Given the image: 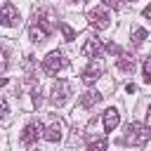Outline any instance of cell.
Returning a JSON list of instances; mask_svg holds the SVG:
<instances>
[{"mask_svg":"<svg viewBox=\"0 0 151 151\" xmlns=\"http://www.w3.org/2000/svg\"><path fill=\"white\" fill-rule=\"evenodd\" d=\"M101 50H104V45H101L99 38H87V42L83 45V57H87V59H99V57H101Z\"/></svg>","mask_w":151,"mask_h":151,"instance_id":"9","label":"cell"},{"mask_svg":"<svg viewBox=\"0 0 151 151\" xmlns=\"http://www.w3.org/2000/svg\"><path fill=\"white\" fill-rule=\"evenodd\" d=\"M118 2L120 0H104V5H109V7H118Z\"/></svg>","mask_w":151,"mask_h":151,"instance_id":"24","label":"cell"},{"mask_svg":"<svg viewBox=\"0 0 151 151\" xmlns=\"http://www.w3.org/2000/svg\"><path fill=\"white\" fill-rule=\"evenodd\" d=\"M87 146H90L92 151H94V149H97V151H104V149L109 146V139H106V137H99V139H90V142H87Z\"/></svg>","mask_w":151,"mask_h":151,"instance_id":"15","label":"cell"},{"mask_svg":"<svg viewBox=\"0 0 151 151\" xmlns=\"http://www.w3.org/2000/svg\"><path fill=\"white\" fill-rule=\"evenodd\" d=\"M142 71H144V83H149V85H151V57H149V59L144 61Z\"/></svg>","mask_w":151,"mask_h":151,"instance_id":"16","label":"cell"},{"mask_svg":"<svg viewBox=\"0 0 151 151\" xmlns=\"http://www.w3.org/2000/svg\"><path fill=\"white\" fill-rule=\"evenodd\" d=\"M61 137H64V127H61V123H59V120H52V123L45 127V132H42V139H45V142H50V144L61 142Z\"/></svg>","mask_w":151,"mask_h":151,"instance_id":"10","label":"cell"},{"mask_svg":"<svg viewBox=\"0 0 151 151\" xmlns=\"http://www.w3.org/2000/svg\"><path fill=\"white\" fill-rule=\"evenodd\" d=\"M125 92H127V94H134V92H137V85H134V83H127V85H125Z\"/></svg>","mask_w":151,"mask_h":151,"instance_id":"20","label":"cell"},{"mask_svg":"<svg viewBox=\"0 0 151 151\" xmlns=\"http://www.w3.org/2000/svg\"><path fill=\"white\" fill-rule=\"evenodd\" d=\"M116 66H118V71L130 73V71L134 68V57H130V54H120V57H118V61H116Z\"/></svg>","mask_w":151,"mask_h":151,"instance_id":"13","label":"cell"},{"mask_svg":"<svg viewBox=\"0 0 151 151\" xmlns=\"http://www.w3.org/2000/svg\"><path fill=\"white\" fill-rule=\"evenodd\" d=\"M125 2H134V0H125Z\"/></svg>","mask_w":151,"mask_h":151,"instance_id":"25","label":"cell"},{"mask_svg":"<svg viewBox=\"0 0 151 151\" xmlns=\"http://www.w3.org/2000/svg\"><path fill=\"white\" fill-rule=\"evenodd\" d=\"M68 66V61H66V57L59 52V50H54V52H50L45 59H42V71L47 73V76H57L61 68H66Z\"/></svg>","mask_w":151,"mask_h":151,"instance_id":"2","label":"cell"},{"mask_svg":"<svg viewBox=\"0 0 151 151\" xmlns=\"http://www.w3.org/2000/svg\"><path fill=\"white\" fill-rule=\"evenodd\" d=\"M61 33H64V38H66V40H73V38H76V31H73L68 24H61Z\"/></svg>","mask_w":151,"mask_h":151,"instance_id":"17","label":"cell"},{"mask_svg":"<svg viewBox=\"0 0 151 151\" xmlns=\"http://www.w3.org/2000/svg\"><path fill=\"white\" fill-rule=\"evenodd\" d=\"M146 127L151 130V106H149V111H146Z\"/></svg>","mask_w":151,"mask_h":151,"instance_id":"23","label":"cell"},{"mask_svg":"<svg viewBox=\"0 0 151 151\" xmlns=\"http://www.w3.org/2000/svg\"><path fill=\"white\" fill-rule=\"evenodd\" d=\"M146 142H149V127H146V123L142 125L139 120H130L125 125V144L144 146Z\"/></svg>","mask_w":151,"mask_h":151,"instance_id":"1","label":"cell"},{"mask_svg":"<svg viewBox=\"0 0 151 151\" xmlns=\"http://www.w3.org/2000/svg\"><path fill=\"white\" fill-rule=\"evenodd\" d=\"M99 101H101V94H99L97 90H87V92L80 94V104H83L85 109H92V106H97Z\"/></svg>","mask_w":151,"mask_h":151,"instance_id":"12","label":"cell"},{"mask_svg":"<svg viewBox=\"0 0 151 151\" xmlns=\"http://www.w3.org/2000/svg\"><path fill=\"white\" fill-rule=\"evenodd\" d=\"M42 104V97H40V90H33V106H40Z\"/></svg>","mask_w":151,"mask_h":151,"instance_id":"19","label":"cell"},{"mask_svg":"<svg viewBox=\"0 0 151 151\" xmlns=\"http://www.w3.org/2000/svg\"><path fill=\"white\" fill-rule=\"evenodd\" d=\"M50 31H52L50 21H47V19H38V17H35V21L28 26V38H31L33 42H42V40L50 35Z\"/></svg>","mask_w":151,"mask_h":151,"instance_id":"4","label":"cell"},{"mask_svg":"<svg viewBox=\"0 0 151 151\" xmlns=\"http://www.w3.org/2000/svg\"><path fill=\"white\" fill-rule=\"evenodd\" d=\"M0 111H2V118H5V116H7V101H5V99H2V104H0Z\"/></svg>","mask_w":151,"mask_h":151,"instance_id":"22","label":"cell"},{"mask_svg":"<svg viewBox=\"0 0 151 151\" xmlns=\"http://www.w3.org/2000/svg\"><path fill=\"white\" fill-rule=\"evenodd\" d=\"M87 21H90V26L94 31H104V28L111 26V14H109L106 7H92L87 12Z\"/></svg>","mask_w":151,"mask_h":151,"instance_id":"3","label":"cell"},{"mask_svg":"<svg viewBox=\"0 0 151 151\" xmlns=\"http://www.w3.org/2000/svg\"><path fill=\"white\" fill-rule=\"evenodd\" d=\"M42 132H45V127H42L38 120H31V123L24 127V132H21V144H24V146H33Z\"/></svg>","mask_w":151,"mask_h":151,"instance_id":"6","label":"cell"},{"mask_svg":"<svg viewBox=\"0 0 151 151\" xmlns=\"http://www.w3.org/2000/svg\"><path fill=\"white\" fill-rule=\"evenodd\" d=\"M68 97H71V85H68L66 80H57V83L52 85L50 101H52L54 106H64V104L68 101Z\"/></svg>","mask_w":151,"mask_h":151,"instance_id":"5","label":"cell"},{"mask_svg":"<svg viewBox=\"0 0 151 151\" xmlns=\"http://www.w3.org/2000/svg\"><path fill=\"white\" fill-rule=\"evenodd\" d=\"M101 73H104V64H101V59H90V64H87L85 71H83V83L92 85V83H97V80L101 78Z\"/></svg>","mask_w":151,"mask_h":151,"instance_id":"7","label":"cell"},{"mask_svg":"<svg viewBox=\"0 0 151 151\" xmlns=\"http://www.w3.org/2000/svg\"><path fill=\"white\" fill-rule=\"evenodd\" d=\"M0 21H2V26H7V28H12V26H19V9L12 5V2H5L2 5V12H0Z\"/></svg>","mask_w":151,"mask_h":151,"instance_id":"8","label":"cell"},{"mask_svg":"<svg viewBox=\"0 0 151 151\" xmlns=\"http://www.w3.org/2000/svg\"><path fill=\"white\" fill-rule=\"evenodd\" d=\"M73 2H80V0H73Z\"/></svg>","mask_w":151,"mask_h":151,"instance_id":"26","label":"cell"},{"mask_svg":"<svg viewBox=\"0 0 151 151\" xmlns=\"http://www.w3.org/2000/svg\"><path fill=\"white\" fill-rule=\"evenodd\" d=\"M142 14H144V19H149V21H151V5H146V7H144V12H142Z\"/></svg>","mask_w":151,"mask_h":151,"instance_id":"21","label":"cell"},{"mask_svg":"<svg viewBox=\"0 0 151 151\" xmlns=\"http://www.w3.org/2000/svg\"><path fill=\"white\" fill-rule=\"evenodd\" d=\"M118 123H120V113H118V109H106L104 111V130L106 132H113L116 127H118Z\"/></svg>","mask_w":151,"mask_h":151,"instance_id":"11","label":"cell"},{"mask_svg":"<svg viewBox=\"0 0 151 151\" xmlns=\"http://www.w3.org/2000/svg\"><path fill=\"white\" fill-rule=\"evenodd\" d=\"M146 38H149V31H146V28H137V31L132 33V38H130V40H132V45H134V47H139Z\"/></svg>","mask_w":151,"mask_h":151,"instance_id":"14","label":"cell"},{"mask_svg":"<svg viewBox=\"0 0 151 151\" xmlns=\"http://www.w3.org/2000/svg\"><path fill=\"white\" fill-rule=\"evenodd\" d=\"M106 50H109V52H111V54H118V57H120V54H123V50H120V47H118V45H116V42H109V45H106Z\"/></svg>","mask_w":151,"mask_h":151,"instance_id":"18","label":"cell"}]
</instances>
